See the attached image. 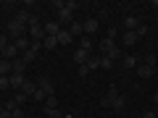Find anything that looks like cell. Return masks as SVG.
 Here are the masks:
<instances>
[{
  "instance_id": "cell-8",
  "label": "cell",
  "mask_w": 158,
  "mask_h": 118,
  "mask_svg": "<svg viewBox=\"0 0 158 118\" xmlns=\"http://www.w3.org/2000/svg\"><path fill=\"white\" fill-rule=\"evenodd\" d=\"M8 79H11V87H13L16 92L21 89V87H24V81H27V79H24V73H11Z\"/></svg>"
},
{
  "instance_id": "cell-41",
  "label": "cell",
  "mask_w": 158,
  "mask_h": 118,
  "mask_svg": "<svg viewBox=\"0 0 158 118\" xmlns=\"http://www.w3.org/2000/svg\"><path fill=\"white\" fill-rule=\"evenodd\" d=\"M142 118H156V113H145V116H142Z\"/></svg>"
},
{
  "instance_id": "cell-14",
  "label": "cell",
  "mask_w": 158,
  "mask_h": 118,
  "mask_svg": "<svg viewBox=\"0 0 158 118\" xmlns=\"http://www.w3.org/2000/svg\"><path fill=\"white\" fill-rule=\"evenodd\" d=\"M113 47H116V45H113V39H106V37L100 39V55H108Z\"/></svg>"
},
{
  "instance_id": "cell-13",
  "label": "cell",
  "mask_w": 158,
  "mask_h": 118,
  "mask_svg": "<svg viewBox=\"0 0 158 118\" xmlns=\"http://www.w3.org/2000/svg\"><path fill=\"white\" fill-rule=\"evenodd\" d=\"M74 61H77L79 66H85V63L90 61V53H87V50H82V47H79V50L74 53Z\"/></svg>"
},
{
  "instance_id": "cell-20",
  "label": "cell",
  "mask_w": 158,
  "mask_h": 118,
  "mask_svg": "<svg viewBox=\"0 0 158 118\" xmlns=\"http://www.w3.org/2000/svg\"><path fill=\"white\" fill-rule=\"evenodd\" d=\"M11 73H13L11 61H3V63H0V76H11Z\"/></svg>"
},
{
  "instance_id": "cell-10",
  "label": "cell",
  "mask_w": 158,
  "mask_h": 118,
  "mask_svg": "<svg viewBox=\"0 0 158 118\" xmlns=\"http://www.w3.org/2000/svg\"><path fill=\"white\" fill-rule=\"evenodd\" d=\"M34 89H37V84H34V81H29V79H27V81H24V87H21V89H19V92H21V95H27L29 100H32Z\"/></svg>"
},
{
  "instance_id": "cell-18",
  "label": "cell",
  "mask_w": 158,
  "mask_h": 118,
  "mask_svg": "<svg viewBox=\"0 0 158 118\" xmlns=\"http://www.w3.org/2000/svg\"><path fill=\"white\" fill-rule=\"evenodd\" d=\"M69 34H71V37H79V34H85V26H82L79 21H74L71 26H69Z\"/></svg>"
},
{
  "instance_id": "cell-16",
  "label": "cell",
  "mask_w": 158,
  "mask_h": 118,
  "mask_svg": "<svg viewBox=\"0 0 158 118\" xmlns=\"http://www.w3.org/2000/svg\"><path fill=\"white\" fill-rule=\"evenodd\" d=\"M13 45H16L19 53H24V50H29V45H32V42H29V37H21V39H16Z\"/></svg>"
},
{
  "instance_id": "cell-11",
  "label": "cell",
  "mask_w": 158,
  "mask_h": 118,
  "mask_svg": "<svg viewBox=\"0 0 158 118\" xmlns=\"http://www.w3.org/2000/svg\"><path fill=\"white\" fill-rule=\"evenodd\" d=\"M3 58H6V61H16V58H19V50H16V45H13V42L3 50Z\"/></svg>"
},
{
  "instance_id": "cell-9",
  "label": "cell",
  "mask_w": 158,
  "mask_h": 118,
  "mask_svg": "<svg viewBox=\"0 0 158 118\" xmlns=\"http://www.w3.org/2000/svg\"><path fill=\"white\" fill-rule=\"evenodd\" d=\"M45 34H48V37H58V34H61V24H58V21L45 24Z\"/></svg>"
},
{
  "instance_id": "cell-23",
  "label": "cell",
  "mask_w": 158,
  "mask_h": 118,
  "mask_svg": "<svg viewBox=\"0 0 158 118\" xmlns=\"http://www.w3.org/2000/svg\"><path fill=\"white\" fill-rule=\"evenodd\" d=\"M135 42H137V34H135V32H124V45L132 47Z\"/></svg>"
},
{
  "instance_id": "cell-24",
  "label": "cell",
  "mask_w": 158,
  "mask_h": 118,
  "mask_svg": "<svg viewBox=\"0 0 158 118\" xmlns=\"http://www.w3.org/2000/svg\"><path fill=\"white\" fill-rule=\"evenodd\" d=\"M79 47L90 53V50H92V37H82V39H79Z\"/></svg>"
},
{
  "instance_id": "cell-19",
  "label": "cell",
  "mask_w": 158,
  "mask_h": 118,
  "mask_svg": "<svg viewBox=\"0 0 158 118\" xmlns=\"http://www.w3.org/2000/svg\"><path fill=\"white\" fill-rule=\"evenodd\" d=\"M11 66H13V73H24V71H27V63H24L21 58H16V61H11Z\"/></svg>"
},
{
  "instance_id": "cell-3",
  "label": "cell",
  "mask_w": 158,
  "mask_h": 118,
  "mask_svg": "<svg viewBox=\"0 0 158 118\" xmlns=\"http://www.w3.org/2000/svg\"><path fill=\"white\" fill-rule=\"evenodd\" d=\"M116 97H118V89H116V87H108V92H106V95H103L100 97V108H111L113 105V100H116Z\"/></svg>"
},
{
  "instance_id": "cell-43",
  "label": "cell",
  "mask_w": 158,
  "mask_h": 118,
  "mask_svg": "<svg viewBox=\"0 0 158 118\" xmlns=\"http://www.w3.org/2000/svg\"><path fill=\"white\" fill-rule=\"evenodd\" d=\"M3 61H6V58H3V53H0V63H3Z\"/></svg>"
},
{
  "instance_id": "cell-7",
  "label": "cell",
  "mask_w": 158,
  "mask_h": 118,
  "mask_svg": "<svg viewBox=\"0 0 158 118\" xmlns=\"http://www.w3.org/2000/svg\"><path fill=\"white\" fill-rule=\"evenodd\" d=\"M153 73H156V68L145 66V63H137V76H140V79H150Z\"/></svg>"
},
{
  "instance_id": "cell-22",
  "label": "cell",
  "mask_w": 158,
  "mask_h": 118,
  "mask_svg": "<svg viewBox=\"0 0 158 118\" xmlns=\"http://www.w3.org/2000/svg\"><path fill=\"white\" fill-rule=\"evenodd\" d=\"M121 63H124V68H137V58L135 55H124Z\"/></svg>"
},
{
  "instance_id": "cell-34",
  "label": "cell",
  "mask_w": 158,
  "mask_h": 118,
  "mask_svg": "<svg viewBox=\"0 0 158 118\" xmlns=\"http://www.w3.org/2000/svg\"><path fill=\"white\" fill-rule=\"evenodd\" d=\"M135 34H137V39H140V37H145V34H148V26H145V24H140V26L135 29Z\"/></svg>"
},
{
  "instance_id": "cell-40",
  "label": "cell",
  "mask_w": 158,
  "mask_h": 118,
  "mask_svg": "<svg viewBox=\"0 0 158 118\" xmlns=\"http://www.w3.org/2000/svg\"><path fill=\"white\" fill-rule=\"evenodd\" d=\"M0 118H13V116H11V110H6V108H3V110H0Z\"/></svg>"
},
{
  "instance_id": "cell-26",
  "label": "cell",
  "mask_w": 158,
  "mask_h": 118,
  "mask_svg": "<svg viewBox=\"0 0 158 118\" xmlns=\"http://www.w3.org/2000/svg\"><path fill=\"white\" fill-rule=\"evenodd\" d=\"M32 100H34V102H45V100H48V95H45V92H42V89H34Z\"/></svg>"
},
{
  "instance_id": "cell-12",
  "label": "cell",
  "mask_w": 158,
  "mask_h": 118,
  "mask_svg": "<svg viewBox=\"0 0 158 118\" xmlns=\"http://www.w3.org/2000/svg\"><path fill=\"white\" fill-rule=\"evenodd\" d=\"M34 18H37V16H32V13H29V11H19V13H16V21L27 24V26H29V24L34 21Z\"/></svg>"
},
{
  "instance_id": "cell-31",
  "label": "cell",
  "mask_w": 158,
  "mask_h": 118,
  "mask_svg": "<svg viewBox=\"0 0 158 118\" xmlns=\"http://www.w3.org/2000/svg\"><path fill=\"white\" fill-rule=\"evenodd\" d=\"M145 66H150V68H156V66H158V58L153 55V53H150V55L145 58Z\"/></svg>"
},
{
  "instance_id": "cell-29",
  "label": "cell",
  "mask_w": 158,
  "mask_h": 118,
  "mask_svg": "<svg viewBox=\"0 0 158 118\" xmlns=\"http://www.w3.org/2000/svg\"><path fill=\"white\" fill-rule=\"evenodd\" d=\"M85 66L90 68V71H92V68H100V58H92V55H90V61H87Z\"/></svg>"
},
{
  "instance_id": "cell-4",
  "label": "cell",
  "mask_w": 158,
  "mask_h": 118,
  "mask_svg": "<svg viewBox=\"0 0 158 118\" xmlns=\"http://www.w3.org/2000/svg\"><path fill=\"white\" fill-rule=\"evenodd\" d=\"M37 89H42L48 97H50V95H56V87H53V81H50L48 76H40V79H37Z\"/></svg>"
},
{
  "instance_id": "cell-5",
  "label": "cell",
  "mask_w": 158,
  "mask_h": 118,
  "mask_svg": "<svg viewBox=\"0 0 158 118\" xmlns=\"http://www.w3.org/2000/svg\"><path fill=\"white\" fill-rule=\"evenodd\" d=\"M82 26H85V37H92V34L100 32V24H98V18H87Z\"/></svg>"
},
{
  "instance_id": "cell-6",
  "label": "cell",
  "mask_w": 158,
  "mask_h": 118,
  "mask_svg": "<svg viewBox=\"0 0 158 118\" xmlns=\"http://www.w3.org/2000/svg\"><path fill=\"white\" fill-rule=\"evenodd\" d=\"M58 24H69V26H71V24H74V11L61 8V11H58Z\"/></svg>"
},
{
  "instance_id": "cell-21",
  "label": "cell",
  "mask_w": 158,
  "mask_h": 118,
  "mask_svg": "<svg viewBox=\"0 0 158 118\" xmlns=\"http://www.w3.org/2000/svg\"><path fill=\"white\" fill-rule=\"evenodd\" d=\"M124 26H127V32H135V29L140 26V18H135V16H129V18H127V21H124Z\"/></svg>"
},
{
  "instance_id": "cell-37",
  "label": "cell",
  "mask_w": 158,
  "mask_h": 118,
  "mask_svg": "<svg viewBox=\"0 0 158 118\" xmlns=\"http://www.w3.org/2000/svg\"><path fill=\"white\" fill-rule=\"evenodd\" d=\"M11 116L13 118H24V110H21V108H16V110H11Z\"/></svg>"
},
{
  "instance_id": "cell-30",
  "label": "cell",
  "mask_w": 158,
  "mask_h": 118,
  "mask_svg": "<svg viewBox=\"0 0 158 118\" xmlns=\"http://www.w3.org/2000/svg\"><path fill=\"white\" fill-rule=\"evenodd\" d=\"M6 89H11V79H8V76H0V92H6Z\"/></svg>"
},
{
  "instance_id": "cell-25",
  "label": "cell",
  "mask_w": 158,
  "mask_h": 118,
  "mask_svg": "<svg viewBox=\"0 0 158 118\" xmlns=\"http://www.w3.org/2000/svg\"><path fill=\"white\" fill-rule=\"evenodd\" d=\"M53 108H58V97H56V95H50V97L45 100V110H53Z\"/></svg>"
},
{
  "instance_id": "cell-28",
  "label": "cell",
  "mask_w": 158,
  "mask_h": 118,
  "mask_svg": "<svg viewBox=\"0 0 158 118\" xmlns=\"http://www.w3.org/2000/svg\"><path fill=\"white\" fill-rule=\"evenodd\" d=\"M124 105H127V100H124V97H121V95H118L116 100H113V105H111V108H113V110H121V108H124Z\"/></svg>"
},
{
  "instance_id": "cell-2",
  "label": "cell",
  "mask_w": 158,
  "mask_h": 118,
  "mask_svg": "<svg viewBox=\"0 0 158 118\" xmlns=\"http://www.w3.org/2000/svg\"><path fill=\"white\" fill-rule=\"evenodd\" d=\"M27 34H29V39H32V42H42V39L48 37V34H45V26H42L37 18L29 24V32H27Z\"/></svg>"
},
{
  "instance_id": "cell-1",
  "label": "cell",
  "mask_w": 158,
  "mask_h": 118,
  "mask_svg": "<svg viewBox=\"0 0 158 118\" xmlns=\"http://www.w3.org/2000/svg\"><path fill=\"white\" fill-rule=\"evenodd\" d=\"M27 32H29V26H27V24L16 21V18H13V21H8V39H13V42H16V39L27 37Z\"/></svg>"
},
{
  "instance_id": "cell-27",
  "label": "cell",
  "mask_w": 158,
  "mask_h": 118,
  "mask_svg": "<svg viewBox=\"0 0 158 118\" xmlns=\"http://www.w3.org/2000/svg\"><path fill=\"white\" fill-rule=\"evenodd\" d=\"M11 100H13V102H16V105H19V108H21V105H24V102H27V100H29V97H27V95H21V92H16V95H13V97H11Z\"/></svg>"
},
{
  "instance_id": "cell-36",
  "label": "cell",
  "mask_w": 158,
  "mask_h": 118,
  "mask_svg": "<svg viewBox=\"0 0 158 118\" xmlns=\"http://www.w3.org/2000/svg\"><path fill=\"white\" fill-rule=\"evenodd\" d=\"M48 118H61V113H58V108H53V110H45Z\"/></svg>"
},
{
  "instance_id": "cell-33",
  "label": "cell",
  "mask_w": 158,
  "mask_h": 118,
  "mask_svg": "<svg viewBox=\"0 0 158 118\" xmlns=\"http://www.w3.org/2000/svg\"><path fill=\"white\" fill-rule=\"evenodd\" d=\"M100 68H113V61L106 58V55H100Z\"/></svg>"
},
{
  "instance_id": "cell-42",
  "label": "cell",
  "mask_w": 158,
  "mask_h": 118,
  "mask_svg": "<svg viewBox=\"0 0 158 118\" xmlns=\"http://www.w3.org/2000/svg\"><path fill=\"white\" fill-rule=\"evenodd\" d=\"M153 100H156V102H158V92H153Z\"/></svg>"
},
{
  "instance_id": "cell-44",
  "label": "cell",
  "mask_w": 158,
  "mask_h": 118,
  "mask_svg": "<svg viewBox=\"0 0 158 118\" xmlns=\"http://www.w3.org/2000/svg\"><path fill=\"white\" fill-rule=\"evenodd\" d=\"M156 8H158V0H156Z\"/></svg>"
},
{
  "instance_id": "cell-35",
  "label": "cell",
  "mask_w": 158,
  "mask_h": 118,
  "mask_svg": "<svg viewBox=\"0 0 158 118\" xmlns=\"http://www.w3.org/2000/svg\"><path fill=\"white\" fill-rule=\"evenodd\" d=\"M8 45H11V42H8V34H0V53L6 50Z\"/></svg>"
},
{
  "instance_id": "cell-32",
  "label": "cell",
  "mask_w": 158,
  "mask_h": 118,
  "mask_svg": "<svg viewBox=\"0 0 158 118\" xmlns=\"http://www.w3.org/2000/svg\"><path fill=\"white\" fill-rule=\"evenodd\" d=\"M116 34H118V26H108V32H106V39H116Z\"/></svg>"
},
{
  "instance_id": "cell-15",
  "label": "cell",
  "mask_w": 158,
  "mask_h": 118,
  "mask_svg": "<svg viewBox=\"0 0 158 118\" xmlns=\"http://www.w3.org/2000/svg\"><path fill=\"white\" fill-rule=\"evenodd\" d=\"M74 37L69 34V29H61V34H58V45H71Z\"/></svg>"
},
{
  "instance_id": "cell-17",
  "label": "cell",
  "mask_w": 158,
  "mask_h": 118,
  "mask_svg": "<svg viewBox=\"0 0 158 118\" xmlns=\"http://www.w3.org/2000/svg\"><path fill=\"white\" fill-rule=\"evenodd\" d=\"M42 47H45V50H56L58 47V37H45L42 39Z\"/></svg>"
},
{
  "instance_id": "cell-39",
  "label": "cell",
  "mask_w": 158,
  "mask_h": 118,
  "mask_svg": "<svg viewBox=\"0 0 158 118\" xmlns=\"http://www.w3.org/2000/svg\"><path fill=\"white\" fill-rule=\"evenodd\" d=\"M53 8H56V11H61V8H66V3H63V0H56V3H53Z\"/></svg>"
},
{
  "instance_id": "cell-45",
  "label": "cell",
  "mask_w": 158,
  "mask_h": 118,
  "mask_svg": "<svg viewBox=\"0 0 158 118\" xmlns=\"http://www.w3.org/2000/svg\"><path fill=\"white\" fill-rule=\"evenodd\" d=\"M0 110H3V108H0Z\"/></svg>"
},
{
  "instance_id": "cell-38",
  "label": "cell",
  "mask_w": 158,
  "mask_h": 118,
  "mask_svg": "<svg viewBox=\"0 0 158 118\" xmlns=\"http://www.w3.org/2000/svg\"><path fill=\"white\" fill-rule=\"evenodd\" d=\"M66 8H69V11H77V8H79V6H77V0H69Z\"/></svg>"
}]
</instances>
